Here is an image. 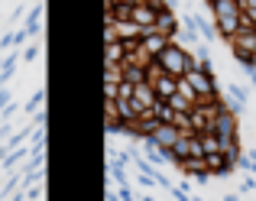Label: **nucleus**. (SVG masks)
<instances>
[{
    "label": "nucleus",
    "instance_id": "1",
    "mask_svg": "<svg viewBox=\"0 0 256 201\" xmlns=\"http://www.w3.org/2000/svg\"><path fill=\"white\" fill-rule=\"evenodd\" d=\"M230 98H234V104H237V107H244V104H246V88H237V84H230Z\"/></svg>",
    "mask_w": 256,
    "mask_h": 201
},
{
    "label": "nucleus",
    "instance_id": "2",
    "mask_svg": "<svg viewBox=\"0 0 256 201\" xmlns=\"http://www.w3.org/2000/svg\"><path fill=\"white\" fill-rule=\"evenodd\" d=\"M39 104H42V94H36V98H32L30 104H26V110H32V107H39Z\"/></svg>",
    "mask_w": 256,
    "mask_h": 201
},
{
    "label": "nucleus",
    "instance_id": "3",
    "mask_svg": "<svg viewBox=\"0 0 256 201\" xmlns=\"http://www.w3.org/2000/svg\"><path fill=\"white\" fill-rule=\"evenodd\" d=\"M6 100H10V94H6V91H0V107H4Z\"/></svg>",
    "mask_w": 256,
    "mask_h": 201
},
{
    "label": "nucleus",
    "instance_id": "4",
    "mask_svg": "<svg viewBox=\"0 0 256 201\" xmlns=\"http://www.w3.org/2000/svg\"><path fill=\"white\" fill-rule=\"evenodd\" d=\"M253 84H256V72H253Z\"/></svg>",
    "mask_w": 256,
    "mask_h": 201
}]
</instances>
